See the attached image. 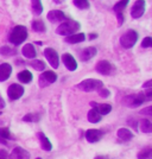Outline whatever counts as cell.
I'll return each instance as SVG.
<instances>
[{
  "label": "cell",
  "instance_id": "cell-1",
  "mask_svg": "<svg viewBox=\"0 0 152 159\" xmlns=\"http://www.w3.org/2000/svg\"><path fill=\"white\" fill-rule=\"evenodd\" d=\"M27 38V29L24 25H17L13 27L8 36V40L13 45H19L23 42H25Z\"/></svg>",
  "mask_w": 152,
  "mask_h": 159
},
{
  "label": "cell",
  "instance_id": "cell-2",
  "mask_svg": "<svg viewBox=\"0 0 152 159\" xmlns=\"http://www.w3.org/2000/svg\"><path fill=\"white\" fill-rule=\"evenodd\" d=\"M80 27H81V24L79 21L67 19L66 21H63L60 26L57 27L56 32L61 34V36H70V34H74V33H77Z\"/></svg>",
  "mask_w": 152,
  "mask_h": 159
},
{
  "label": "cell",
  "instance_id": "cell-3",
  "mask_svg": "<svg viewBox=\"0 0 152 159\" xmlns=\"http://www.w3.org/2000/svg\"><path fill=\"white\" fill-rule=\"evenodd\" d=\"M104 87V83L102 81L96 79H87L81 81L79 84H77V88L82 92H86V93H89V92H95V90H99Z\"/></svg>",
  "mask_w": 152,
  "mask_h": 159
},
{
  "label": "cell",
  "instance_id": "cell-4",
  "mask_svg": "<svg viewBox=\"0 0 152 159\" xmlns=\"http://www.w3.org/2000/svg\"><path fill=\"white\" fill-rule=\"evenodd\" d=\"M138 40V32L134 30H127L120 37V45L124 49H131Z\"/></svg>",
  "mask_w": 152,
  "mask_h": 159
},
{
  "label": "cell",
  "instance_id": "cell-5",
  "mask_svg": "<svg viewBox=\"0 0 152 159\" xmlns=\"http://www.w3.org/2000/svg\"><path fill=\"white\" fill-rule=\"evenodd\" d=\"M146 101V98L144 93H137L133 95H128L125 99L122 100V103L128 108H137V107L141 106Z\"/></svg>",
  "mask_w": 152,
  "mask_h": 159
},
{
  "label": "cell",
  "instance_id": "cell-6",
  "mask_svg": "<svg viewBox=\"0 0 152 159\" xmlns=\"http://www.w3.org/2000/svg\"><path fill=\"white\" fill-rule=\"evenodd\" d=\"M56 80H57V75L53 73V70H48V71H44L39 76L38 84H39L40 88H45V87L53 84V82H56Z\"/></svg>",
  "mask_w": 152,
  "mask_h": 159
},
{
  "label": "cell",
  "instance_id": "cell-7",
  "mask_svg": "<svg viewBox=\"0 0 152 159\" xmlns=\"http://www.w3.org/2000/svg\"><path fill=\"white\" fill-rule=\"evenodd\" d=\"M44 56L48 60V62L50 63V66H53V69H57L60 66V58H58V53L57 51L53 49V48H46L44 50Z\"/></svg>",
  "mask_w": 152,
  "mask_h": 159
},
{
  "label": "cell",
  "instance_id": "cell-8",
  "mask_svg": "<svg viewBox=\"0 0 152 159\" xmlns=\"http://www.w3.org/2000/svg\"><path fill=\"white\" fill-rule=\"evenodd\" d=\"M95 70L99 74H101V75L109 76V75H112L113 71H114V66H113V64L109 61L102 60L98 62V64L95 66Z\"/></svg>",
  "mask_w": 152,
  "mask_h": 159
},
{
  "label": "cell",
  "instance_id": "cell-9",
  "mask_svg": "<svg viewBox=\"0 0 152 159\" xmlns=\"http://www.w3.org/2000/svg\"><path fill=\"white\" fill-rule=\"evenodd\" d=\"M24 94V87L20 86V84H17V83H13L8 87L7 89V95H8V99L14 101V100H18L23 96Z\"/></svg>",
  "mask_w": 152,
  "mask_h": 159
},
{
  "label": "cell",
  "instance_id": "cell-10",
  "mask_svg": "<svg viewBox=\"0 0 152 159\" xmlns=\"http://www.w3.org/2000/svg\"><path fill=\"white\" fill-rule=\"evenodd\" d=\"M145 7H146V2L145 0H137L132 6V10H131V16L134 19H138L140 18L144 12H145Z\"/></svg>",
  "mask_w": 152,
  "mask_h": 159
},
{
  "label": "cell",
  "instance_id": "cell-11",
  "mask_svg": "<svg viewBox=\"0 0 152 159\" xmlns=\"http://www.w3.org/2000/svg\"><path fill=\"white\" fill-rule=\"evenodd\" d=\"M46 18H48L49 21H51L53 24L63 23V21L67 20L66 14L63 13L62 11H60V10H53V11H50V12L48 13V16H46Z\"/></svg>",
  "mask_w": 152,
  "mask_h": 159
},
{
  "label": "cell",
  "instance_id": "cell-12",
  "mask_svg": "<svg viewBox=\"0 0 152 159\" xmlns=\"http://www.w3.org/2000/svg\"><path fill=\"white\" fill-rule=\"evenodd\" d=\"M86 140L90 144H94V143H98L99 140H101V138L104 137V132L100 131V129H88L86 131Z\"/></svg>",
  "mask_w": 152,
  "mask_h": 159
},
{
  "label": "cell",
  "instance_id": "cell-13",
  "mask_svg": "<svg viewBox=\"0 0 152 159\" xmlns=\"http://www.w3.org/2000/svg\"><path fill=\"white\" fill-rule=\"evenodd\" d=\"M8 159H30V153L23 147H14L11 154L8 156Z\"/></svg>",
  "mask_w": 152,
  "mask_h": 159
},
{
  "label": "cell",
  "instance_id": "cell-14",
  "mask_svg": "<svg viewBox=\"0 0 152 159\" xmlns=\"http://www.w3.org/2000/svg\"><path fill=\"white\" fill-rule=\"evenodd\" d=\"M62 61H63V64L66 66V68L70 71H74L77 69V63H76V60L73 57V55L70 53H64L62 55Z\"/></svg>",
  "mask_w": 152,
  "mask_h": 159
},
{
  "label": "cell",
  "instance_id": "cell-15",
  "mask_svg": "<svg viewBox=\"0 0 152 159\" xmlns=\"http://www.w3.org/2000/svg\"><path fill=\"white\" fill-rule=\"evenodd\" d=\"M37 138L39 140V144H40V147H42V150H44V151H51L53 150V144H51V141L48 139V137H46L45 134L43 132H38L37 133Z\"/></svg>",
  "mask_w": 152,
  "mask_h": 159
},
{
  "label": "cell",
  "instance_id": "cell-16",
  "mask_svg": "<svg viewBox=\"0 0 152 159\" xmlns=\"http://www.w3.org/2000/svg\"><path fill=\"white\" fill-rule=\"evenodd\" d=\"M12 73V66L10 63H2L0 64V82H4L10 79Z\"/></svg>",
  "mask_w": 152,
  "mask_h": 159
},
{
  "label": "cell",
  "instance_id": "cell-17",
  "mask_svg": "<svg viewBox=\"0 0 152 159\" xmlns=\"http://www.w3.org/2000/svg\"><path fill=\"white\" fill-rule=\"evenodd\" d=\"M96 52H98V50L94 47H88L80 52V58H81V61L86 62V61L92 60L93 57L96 55Z\"/></svg>",
  "mask_w": 152,
  "mask_h": 159
},
{
  "label": "cell",
  "instance_id": "cell-18",
  "mask_svg": "<svg viewBox=\"0 0 152 159\" xmlns=\"http://www.w3.org/2000/svg\"><path fill=\"white\" fill-rule=\"evenodd\" d=\"M21 53H23V56L25 57V58H29V60H32L36 57V49L33 47L32 44H26V45H24L23 49H21Z\"/></svg>",
  "mask_w": 152,
  "mask_h": 159
},
{
  "label": "cell",
  "instance_id": "cell-19",
  "mask_svg": "<svg viewBox=\"0 0 152 159\" xmlns=\"http://www.w3.org/2000/svg\"><path fill=\"white\" fill-rule=\"evenodd\" d=\"M87 118H88V121H89V122H92V124H98V122H100L101 119H102V115L98 112L96 107H93L92 109L88 112V116H87Z\"/></svg>",
  "mask_w": 152,
  "mask_h": 159
},
{
  "label": "cell",
  "instance_id": "cell-20",
  "mask_svg": "<svg viewBox=\"0 0 152 159\" xmlns=\"http://www.w3.org/2000/svg\"><path fill=\"white\" fill-rule=\"evenodd\" d=\"M86 39V34L85 33H74L70 36H67L66 42L70 44H76V43H82Z\"/></svg>",
  "mask_w": 152,
  "mask_h": 159
},
{
  "label": "cell",
  "instance_id": "cell-21",
  "mask_svg": "<svg viewBox=\"0 0 152 159\" xmlns=\"http://www.w3.org/2000/svg\"><path fill=\"white\" fill-rule=\"evenodd\" d=\"M117 135L120 140L122 141H130V140L133 138V133L128 129V128H119L118 132H117Z\"/></svg>",
  "mask_w": 152,
  "mask_h": 159
},
{
  "label": "cell",
  "instance_id": "cell-22",
  "mask_svg": "<svg viewBox=\"0 0 152 159\" xmlns=\"http://www.w3.org/2000/svg\"><path fill=\"white\" fill-rule=\"evenodd\" d=\"M17 79L19 80V82L21 83H30L33 80V76L29 70H23L17 75Z\"/></svg>",
  "mask_w": 152,
  "mask_h": 159
},
{
  "label": "cell",
  "instance_id": "cell-23",
  "mask_svg": "<svg viewBox=\"0 0 152 159\" xmlns=\"http://www.w3.org/2000/svg\"><path fill=\"white\" fill-rule=\"evenodd\" d=\"M137 159H152V147L146 146L141 148L137 154Z\"/></svg>",
  "mask_w": 152,
  "mask_h": 159
},
{
  "label": "cell",
  "instance_id": "cell-24",
  "mask_svg": "<svg viewBox=\"0 0 152 159\" xmlns=\"http://www.w3.org/2000/svg\"><path fill=\"white\" fill-rule=\"evenodd\" d=\"M32 30L35 32H45L46 31V26L44 24V21L40 19H36L32 21Z\"/></svg>",
  "mask_w": 152,
  "mask_h": 159
},
{
  "label": "cell",
  "instance_id": "cell-25",
  "mask_svg": "<svg viewBox=\"0 0 152 159\" xmlns=\"http://www.w3.org/2000/svg\"><path fill=\"white\" fill-rule=\"evenodd\" d=\"M139 128L140 131L144 133H151L152 132V122L149 119H143L139 122Z\"/></svg>",
  "mask_w": 152,
  "mask_h": 159
},
{
  "label": "cell",
  "instance_id": "cell-26",
  "mask_svg": "<svg viewBox=\"0 0 152 159\" xmlns=\"http://www.w3.org/2000/svg\"><path fill=\"white\" fill-rule=\"evenodd\" d=\"M31 7L35 16H40L43 12V5L40 0H31Z\"/></svg>",
  "mask_w": 152,
  "mask_h": 159
},
{
  "label": "cell",
  "instance_id": "cell-27",
  "mask_svg": "<svg viewBox=\"0 0 152 159\" xmlns=\"http://www.w3.org/2000/svg\"><path fill=\"white\" fill-rule=\"evenodd\" d=\"M130 2V0H120L119 2H117L114 7H113V11L115 12V13H122L124 12V10H125V7L127 6V4Z\"/></svg>",
  "mask_w": 152,
  "mask_h": 159
},
{
  "label": "cell",
  "instance_id": "cell-28",
  "mask_svg": "<svg viewBox=\"0 0 152 159\" xmlns=\"http://www.w3.org/2000/svg\"><path fill=\"white\" fill-rule=\"evenodd\" d=\"M96 109L101 115H107L112 112V106L108 103H102V105H96Z\"/></svg>",
  "mask_w": 152,
  "mask_h": 159
},
{
  "label": "cell",
  "instance_id": "cell-29",
  "mask_svg": "<svg viewBox=\"0 0 152 159\" xmlns=\"http://www.w3.org/2000/svg\"><path fill=\"white\" fill-rule=\"evenodd\" d=\"M30 66H32L35 70H37V71H43L45 69L46 64L40 60H33L30 62Z\"/></svg>",
  "mask_w": 152,
  "mask_h": 159
},
{
  "label": "cell",
  "instance_id": "cell-30",
  "mask_svg": "<svg viewBox=\"0 0 152 159\" xmlns=\"http://www.w3.org/2000/svg\"><path fill=\"white\" fill-rule=\"evenodd\" d=\"M0 55L2 56H13L17 55V50L13 48L8 47V45H4V47L0 48Z\"/></svg>",
  "mask_w": 152,
  "mask_h": 159
},
{
  "label": "cell",
  "instance_id": "cell-31",
  "mask_svg": "<svg viewBox=\"0 0 152 159\" xmlns=\"http://www.w3.org/2000/svg\"><path fill=\"white\" fill-rule=\"evenodd\" d=\"M39 119L40 115H38L37 113H29L23 118V121H25V122H38Z\"/></svg>",
  "mask_w": 152,
  "mask_h": 159
},
{
  "label": "cell",
  "instance_id": "cell-32",
  "mask_svg": "<svg viewBox=\"0 0 152 159\" xmlns=\"http://www.w3.org/2000/svg\"><path fill=\"white\" fill-rule=\"evenodd\" d=\"M74 5L80 8V10H87V8H89L90 6V4H89V1L88 0H73Z\"/></svg>",
  "mask_w": 152,
  "mask_h": 159
},
{
  "label": "cell",
  "instance_id": "cell-33",
  "mask_svg": "<svg viewBox=\"0 0 152 159\" xmlns=\"http://www.w3.org/2000/svg\"><path fill=\"white\" fill-rule=\"evenodd\" d=\"M0 137L5 140L10 139V138H11L10 128H7V127H0Z\"/></svg>",
  "mask_w": 152,
  "mask_h": 159
},
{
  "label": "cell",
  "instance_id": "cell-34",
  "mask_svg": "<svg viewBox=\"0 0 152 159\" xmlns=\"http://www.w3.org/2000/svg\"><path fill=\"white\" fill-rule=\"evenodd\" d=\"M141 47L143 48H150L152 47V38L151 37H145L141 42Z\"/></svg>",
  "mask_w": 152,
  "mask_h": 159
},
{
  "label": "cell",
  "instance_id": "cell-35",
  "mask_svg": "<svg viewBox=\"0 0 152 159\" xmlns=\"http://www.w3.org/2000/svg\"><path fill=\"white\" fill-rule=\"evenodd\" d=\"M98 92H99V95L101 98H108V96L111 95V92H109L107 88H104V87H102L101 89H99Z\"/></svg>",
  "mask_w": 152,
  "mask_h": 159
},
{
  "label": "cell",
  "instance_id": "cell-36",
  "mask_svg": "<svg viewBox=\"0 0 152 159\" xmlns=\"http://www.w3.org/2000/svg\"><path fill=\"white\" fill-rule=\"evenodd\" d=\"M139 113H140L141 115H152V106H149V107H146V108H143V109H141Z\"/></svg>",
  "mask_w": 152,
  "mask_h": 159
},
{
  "label": "cell",
  "instance_id": "cell-37",
  "mask_svg": "<svg viewBox=\"0 0 152 159\" xmlns=\"http://www.w3.org/2000/svg\"><path fill=\"white\" fill-rule=\"evenodd\" d=\"M117 18H118V24H119V26L122 25V23H124V20H125L124 13H117Z\"/></svg>",
  "mask_w": 152,
  "mask_h": 159
},
{
  "label": "cell",
  "instance_id": "cell-38",
  "mask_svg": "<svg viewBox=\"0 0 152 159\" xmlns=\"http://www.w3.org/2000/svg\"><path fill=\"white\" fill-rule=\"evenodd\" d=\"M0 159H8V153L5 150H0Z\"/></svg>",
  "mask_w": 152,
  "mask_h": 159
},
{
  "label": "cell",
  "instance_id": "cell-39",
  "mask_svg": "<svg viewBox=\"0 0 152 159\" xmlns=\"http://www.w3.org/2000/svg\"><path fill=\"white\" fill-rule=\"evenodd\" d=\"M152 87V80H149L146 83L143 84V88H151Z\"/></svg>",
  "mask_w": 152,
  "mask_h": 159
},
{
  "label": "cell",
  "instance_id": "cell-40",
  "mask_svg": "<svg viewBox=\"0 0 152 159\" xmlns=\"http://www.w3.org/2000/svg\"><path fill=\"white\" fill-rule=\"evenodd\" d=\"M6 106V103H5V100L2 99L1 96H0V109H2V108H5Z\"/></svg>",
  "mask_w": 152,
  "mask_h": 159
},
{
  "label": "cell",
  "instance_id": "cell-41",
  "mask_svg": "<svg viewBox=\"0 0 152 159\" xmlns=\"http://www.w3.org/2000/svg\"><path fill=\"white\" fill-rule=\"evenodd\" d=\"M96 37H98L96 33H90V34H89V39H94V38H96Z\"/></svg>",
  "mask_w": 152,
  "mask_h": 159
},
{
  "label": "cell",
  "instance_id": "cell-42",
  "mask_svg": "<svg viewBox=\"0 0 152 159\" xmlns=\"http://www.w3.org/2000/svg\"><path fill=\"white\" fill-rule=\"evenodd\" d=\"M0 144H2V145H7V141L5 139H2V138L0 137Z\"/></svg>",
  "mask_w": 152,
  "mask_h": 159
},
{
  "label": "cell",
  "instance_id": "cell-43",
  "mask_svg": "<svg viewBox=\"0 0 152 159\" xmlns=\"http://www.w3.org/2000/svg\"><path fill=\"white\" fill-rule=\"evenodd\" d=\"M94 159H107V158L105 157V156H96Z\"/></svg>",
  "mask_w": 152,
  "mask_h": 159
},
{
  "label": "cell",
  "instance_id": "cell-44",
  "mask_svg": "<svg viewBox=\"0 0 152 159\" xmlns=\"http://www.w3.org/2000/svg\"><path fill=\"white\" fill-rule=\"evenodd\" d=\"M53 1H55V2H56V4H61V2H63V1H64V0H53Z\"/></svg>",
  "mask_w": 152,
  "mask_h": 159
},
{
  "label": "cell",
  "instance_id": "cell-45",
  "mask_svg": "<svg viewBox=\"0 0 152 159\" xmlns=\"http://www.w3.org/2000/svg\"><path fill=\"white\" fill-rule=\"evenodd\" d=\"M36 159H42V158H36Z\"/></svg>",
  "mask_w": 152,
  "mask_h": 159
},
{
  "label": "cell",
  "instance_id": "cell-46",
  "mask_svg": "<svg viewBox=\"0 0 152 159\" xmlns=\"http://www.w3.org/2000/svg\"><path fill=\"white\" fill-rule=\"evenodd\" d=\"M0 115H1V112H0Z\"/></svg>",
  "mask_w": 152,
  "mask_h": 159
}]
</instances>
